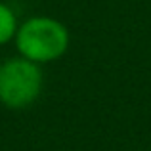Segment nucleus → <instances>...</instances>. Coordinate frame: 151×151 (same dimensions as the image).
<instances>
[{
    "mask_svg": "<svg viewBox=\"0 0 151 151\" xmlns=\"http://www.w3.org/2000/svg\"><path fill=\"white\" fill-rule=\"evenodd\" d=\"M17 55L44 65L63 58L69 50V29L50 15H33L19 23L14 37Z\"/></svg>",
    "mask_w": 151,
    "mask_h": 151,
    "instance_id": "nucleus-1",
    "label": "nucleus"
},
{
    "mask_svg": "<svg viewBox=\"0 0 151 151\" xmlns=\"http://www.w3.org/2000/svg\"><path fill=\"white\" fill-rule=\"evenodd\" d=\"M44 84L38 63L15 55L0 63V103L8 109H25L38 100Z\"/></svg>",
    "mask_w": 151,
    "mask_h": 151,
    "instance_id": "nucleus-2",
    "label": "nucleus"
},
{
    "mask_svg": "<svg viewBox=\"0 0 151 151\" xmlns=\"http://www.w3.org/2000/svg\"><path fill=\"white\" fill-rule=\"evenodd\" d=\"M17 15L8 4L0 2V46L8 44L10 40H14L15 33H17Z\"/></svg>",
    "mask_w": 151,
    "mask_h": 151,
    "instance_id": "nucleus-3",
    "label": "nucleus"
}]
</instances>
